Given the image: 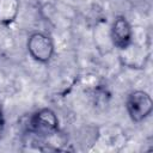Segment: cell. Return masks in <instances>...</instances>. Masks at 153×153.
<instances>
[{"label":"cell","instance_id":"7a4b0ae2","mask_svg":"<svg viewBox=\"0 0 153 153\" xmlns=\"http://www.w3.org/2000/svg\"><path fill=\"white\" fill-rule=\"evenodd\" d=\"M127 111L131 121L134 122H142L147 118L153 110V102L151 96L141 90L131 92L126 102Z\"/></svg>","mask_w":153,"mask_h":153},{"label":"cell","instance_id":"6da1fadb","mask_svg":"<svg viewBox=\"0 0 153 153\" xmlns=\"http://www.w3.org/2000/svg\"><path fill=\"white\" fill-rule=\"evenodd\" d=\"M29 130L38 136H53L59 130L57 115L48 108H43L36 111L29 118Z\"/></svg>","mask_w":153,"mask_h":153},{"label":"cell","instance_id":"3957f363","mask_svg":"<svg viewBox=\"0 0 153 153\" xmlns=\"http://www.w3.org/2000/svg\"><path fill=\"white\" fill-rule=\"evenodd\" d=\"M27 51L30 56L42 63H47L54 55V42L43 32H33L27 38Z\"/></svg>","mask_w":153,"mask_h":153},{"label":"cell","instance_id":"8992f818","mask_svg":"<svg viewBox=\"0 0 153 153\" xmlns=\"http://www.w3.org/2000/svg\"><path fill=\"white\" fill-rule=\"evenodd\" d=\"M4 129H5V120H4V116H2V114L0 111V137L4 134Z\"/></svg>","mask_w":153,"mask_h":153},{"label":"cell","instance_id":"5b68a950","mask_svg":"<svg viewBox=\"0 0 153 153\" xmlns=\"http://www.w3.org/2000/svg\"><path fill=\"white\" fill-rule=\"evenodd\" d=\"M18 10V0H0V23L5 25L11 24L17 18Z\"/></svg>","mask_w":153,"mask_h":153},{"label":"cell","instance_id":"277c9868","mask_svg":"<svg viewBox=\"0 0 153 153\" xmlns=\"http://www.w3.org/2000/svg\"><path fill=\"white\" fill-rule=\"evenodd\" d=\"M133 37V31L129 22L123 16H117L111 25V39L112 43L120 48L126 49L129 47Z\"/></svg>","mask_w":153,"mask_h":153}]
</instances>
